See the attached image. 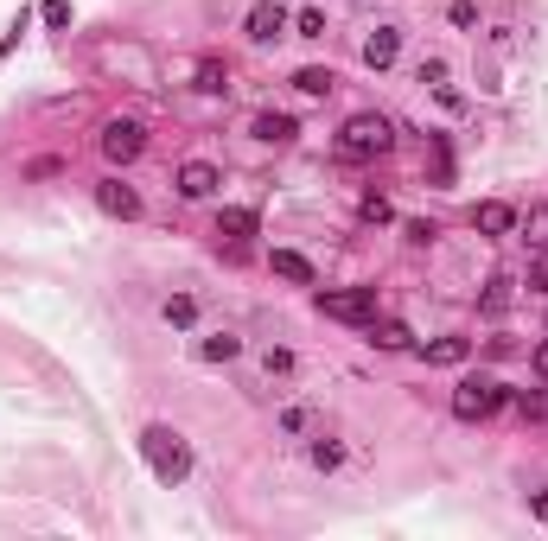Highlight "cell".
<instances>
[{
	"label": "cell",
	"instance_id": "1",
	"mask_svg": "<svg viewBox=\"0 0 548 541\" xmlns=\"http://www.w3.org/2000/svg\"><path fill=\"white\" fill-rule=\"evenodd\" d=\"M141 459H147V471L173 491V484H185L192 478V446H185V433H173V427H141Z\"/></svg>",
	"mask_w": 548,
	"mask_h": 541
},
{
	"label": "cell",
	"instance_id": "2",
	"mask_svg": "<svg viewBox=\"0 0 548 541\" xmlns=\"http://www.w3.org/2000/svg\"><path fill=\"white\" fill-rule=\"evenodd\" d=\"M389 147H396V121L376 115V109L351 115L345 128H338V153H345V160H376V153H389Z\"/></svg>",
	"mask_w": 548,
	"mask_h": 541
},
{
	"label": "cell",
	"instance_id": "3",
	"mask_svg": "<svg viewBox=\"0 0 548 541\" xmlns=\"http://www.w3.org/2000/svg\"><path fill=\"white\" fill-rule=\"evenodd\" d=\"M510 401V389L498 376H459V389H453V421H491Z\"/></svg>",
	"mask_w": 548,
	"mask_h": 541
},
{
	"label": "cell",
	"instance_id": "4",
	"mask_svg": "<svg viewBox=\"0 0 548 541\" xmlns=\"http://www.w3.org/2000/svg\"><path fill=\"white\" fill-rule=\"evenodd\" d=\"M319 312L338 325H370L376 319V287H345V293H319Z\"/></svg>",
	"mask_w": 548,
	"mask_h": 541
},
{
	"label": "cell",
	"instance_id": "5",
	"mask_svg": "<svg viewBox=\"0 0 548 541\" xmlns=\"http://www.w3.org/2000/svg\"><path fill=\"white\" fill-rule=\"evenodd\" d=\"M141 153H147L141 121H109V128H102V160L109 166H128V160H141Z\"/></svg>",
	"mask_w": 548,
	"mask_h": 541
},
{
	"label": "cell",
	"instance_id": "6",
	"mask_svg": "<svg viewBox=\"0 0 548 541\" xmlns=\"http://www.w3.org/2000/svg\"><path fill=\"white\" fill-rule=\"evenodd\" d=\"M243 26H249V39H255V45H268V39H281V32H287V26H294V13H287V7H281V0H255V7H249V20H243Z\"/></svg>",
	"mask_w": 548,
	"mask_h": 541
},
{
	"label": "cell",
	"instance_id": "7",
	"mask_svg": "<svg viewBox=\"0 0 548 541\" xmlns=\"http://www.w3.org/2000/svg\"><path fill=\"white\" fill-rule=\"evenodd\" d=\"M217 185H224V172H217L211 160H185L179 166V198L204 204V198H217Z\"/></svg>",
	"mask_w": 548,
	"mask_h": 541
},
{
	"label": "cell",
	"instance_id": "8",
	"mask_svg": "<svg viewBox=\"0 0 548 541\" xmlns=\"http://www.w3.org/2000/svg\"><path fill=\"white\" fill-rule=\"evenodd\" d=\"M96 204H102L109 217H122V223H134V217H141V191H134V185H122V179H102V185H96Z\"/></svg>",
	"mask_w": 548,
	"mask_h": 541
},
{
	"label": "cell",
	"instance_id": "9",
	"mask_svg": "<svg viewBox=\"0 0 548 541\" xmlns=\"http://www.w3.org/2000/svg\"><path fill=\"white\" fill-rule=\"evenodd\" d=\"M396 58H402V26H376L364 39V64H370V71H389Z\"/></svg>",
	"mask_w": 548,
	"mask_h": 541
},
{
	"label": "cell",
	"instance_id": "10",
	"mask_svg": "<svg viewBox=\"0 0 548 541\" xmlns=\"http://www.w3.org/2000/svg\"><path fill=\"white\" fill-rule=\"evenodd\" d=\"M249 134H255V141H262V147H287V141H294V115H281V109H262V115H255L249 121Z\"/></svg>",
	"mask_w": 548,
	"mask_h": 541
},
{
	"label": "cell",
	"instance_id": "11",
	"mask_svg": "<svg viewBox=\"0 0 548 541\" xmlns=\"http://www.w3.org/2000/svg\"><path fill=\"white\" fill-rule=\"evenodd\" d=\"M472 230H478V236H510V230H517V211H510L504 198H485V204L472 211Z\"/></svg>",
	"mask_w": 548,
	"mask_h": 541
},
{
	"label": "cell",
	"instance_id": "12",
	"mask_svg": "<svg viewBox=\"0 0 548 541\" xmlns=\"http://www.w3.org/2000/svg\"><path fill=\"white\" fill-rule=\"evenodd\" d=\"M268 268L281 274V281H294V287H313V261H306L300 249H274V255H268Z\"/></svg>",
	"mask_w": 548,
	"mask_h": 541
},
{
	"label": "cell",
	"instance_id": "13",
	"mask_svg": "<svg viewBox=\"0 0 548 541\" xmlns=\"http://www.w3.org/2000/svg\"><path fill=\"white\" fill-rule=\"evenodd\" d=\"M255 230H262V217H255V211H243V204L217 211V236H230V242H249Z\"/></svg>",
	"mask_w": 548,
	"mask_h": 541
},
{
	"label": "cell",
	"instance_id": "14",
	"mask_svg": "<svg viewBox=\"0 0 548 541\" xmlns=\"http://www.w3.org/2000/svg\"><path fill=\"white\" fill-rule=\"evenodd\" d=\"M198 357L204 363H236L243 357V338L236 331H211V338H198Z\"/></svg>",
	"mask_w": 548,
	"mask_h": 541
},
{
	"label": "cell",
	"instance_id": "15",
	"mask_svg": "<svg viewBox=\"0 0 548 541\" xmlns=\"http://www.w3.org/2000/svg\"><path fill=\"white\" fill-rule=\"evenodd\" d=\"M370 344H376V351H408V344H415V331L396 325V319H370Z\"/></svg>",
	"mask_w": 548,
	"mask_h": 541
},
{
	"label": "cell",
	"instance_id": "16",
	"mask_svg": "<svg viewBox=\"0 0 548 541\" xmlns=\"http://www.w3.org/2000/svg\"><path fill=\"white\" fill-rule=\"evenodd\" d=\"M466 357H472L466 338H434V344H427V363H440V370H459Z\"/></svg>",
	"mask_w": 548,
	"mask_h": 541
},
{
	"label": "cell",
	"instance_id": "17",
	"mask_svg": "<svg viewBox=\"0 0 548 541\" xmlns=\"http://www.w3.org/2000/svg\"><path fill=\"white\" fill-rule=\"evenodd\" d=\"M274 427H281L287 440H306V433L319 427V414H313V408H300V401H294V408H281V414H274Z\"/></svg>",
	"mask_w": 548,
	"mask_h": 541
},
{
	"label": "cell",
	"instance_id": "18",
	"mask_svg": "<svg viewBox=\"0 0 548 541\" xmlns=\"http://www.w3.org/2000/svg\"><path fill=\"white\" fill-rule=\"evenodd\" d=\"M294 90H300V96H332L338 77L325 71V64H306V71H294Z\"/></svg>",
	"mask_w": 548,
	"mask_h": 541
},
{
	"label": "cell",
	"instance_id": "19",
	"mask_svg": "<svg viewBox=\"0 0 548 541\" xmlns=\"http://www.w3.org/2000/svg\"><path fill=\"white\" fill-rule=\"evenodd\" d=\"M517 230L529 249H548V204H529V217H517Z\"/></svg>",
	"mask_w": 548,
	"mask_h": 541
},
{
	"label": "cell",
	"instance_id": "20",
	"mask_svg": "<svg viewBox=\"0 0 548 541\" xmlns=\"http://www.w3.org/2000/svg\"><path fill=\"white\" fill-rule=\"evenodd\" d=\"M192 90H204V96H224V90H230V71H224L217 58H198V83H192Z\"/></svg>",
	"mask_w": 548,
	"mask_h": 541
},
{
	"label": "cell",
	"instance_id": "21",
	"mask_svg": "<svg viewBox=\"0 0 548 541\" xmlns=\"http://www.w3.org/2000/svg\"><path fill=\"white\" fill-rule=\"evenodd\" d=\"M306 459H313L319 471H338V465H345V446H338V440H325V433H319V440L306 446Z\"/></svg>",
	"mask_w": 548,
	"mask_h": 541
},
{
	"label": "cell",
	"instance_id": "22",
	"mask_svg": "<svg viewBox=\"0 0 548 541\" xmlns=\"http://www.w3.org/2000/svg\"><path fill=\"white\" fill-rule=\"evenodd\" d=\"M192 319H198V300H192V293H173V300H166V325H179V331H185Z\"/></svg>",
	"mask_w": 548,
	"mask_h": 541
},
{
	"label": "cell",
	"instance_id": "23",
	"mask_svg": "<svg viewBox=\"0 0 548 541\" xmlns=\"http://www.w3.org/2000/svg\"><path fill=\"white\" fill-rule=\"evenodd\" d=\"M294 39H325V13L319 7H300L294 13Z\"/></svg>",
	"mask_w": 548,
	"mask_h": 541
},
{
	"label": "cell",
	"instance_id": "24",
	"mask_svg": "<svg viewBox=\"0 0 548 541\" xmlns=\"http://www.w3.org/2000/svg\"><path fill=\"white\" fill-rule=\"evenodd\" d=\"M517 414H523V421H548V389H523L517 395Z\"/></svg>",
	"mask_w": 548,
	"mask_h": 541
},
{
	"label": "cell",
	"instance_id": "25",
	"mask_svg": "<svg viewBox=\"0 0 548 541\" xmlns=\"http://www.w3.org/2000/svg\"><path fill=\"white\" fill-rule=\"evenodd\" d=\"M39 13H45V26H51V32H64V26H71V0H45Z\"/></svg>",
	"mask_w": 548,
	"mask_h": 541
},
{
	"label": "cell",
	"instance_id": "26",
	"mask_svg": "<svg viewBox=\"0 0 548 541\" xmlns=\"http://www.w3.org/2000/svg\"><path fill=\"white\" fill-rule=\"evenodd\" d=\"M504 306H510V281H504V274H498V281L485 287V312H504Z\"/></svg>",
	"mask_w": 548,
	"mask_h": 541
},
{
	"label": "cell",
	"instance_id": "27",
	"mask_svg": "<svg viewBox=\"0 0 548 541\" xmlns=\"http://www.w3.org/2000/svg\"><path fill=\"white\" fill-rule=\"evenodd\" d=\"M421 83H427V90H440V83H447V64H440V58H421V71H415Z\"/></svg>",
	"mask_w": 548,
	"mask_h": 541
},
{
	"label": "cell",
	"instance_id": "28",
	"mask_svg": "<svg viewBox=\"0 0 548 541\" xmlns=\"http://www.w3.org/2000/svg\"><path fill=\"white\" fill-rule=\"evenodd\" d=\"M529 293H548V249L536 255V268H529Z\"/></svg>",
	"mask_w": 548,
	"mask_h": 541
},
{
	"label": "cell",
	"instance_id": "29",
	"mask_svg": "<svg viewBox=\"0 0 548 541\" xmlns=\"http://www.w3.org/2000/svg\"><path fill=\"white\" fill-rule=\"evenodd\" d=\"M447 20H453V26H478V7H472V0H453Z\"/></svg>",
	"mask_w": 548,
	"mask_h": 541
},
{
	"label": "cell",
	"instance_id": "30",
	"mask_svg": "<svg viewBox=\"0 0 548 541\" xmlns=\"http://www.w3.org/2000/svg\"><path fill=\"white\" fill-rule=\"evenodd\" d=\"M262 363H268V376H287V370H294V351H268Z\"/></svg>",
	"mask_w": 548,
	"mask_h": 541
},
{
	"label": "cell",
	"instance_id": "31",
	"mask_svg": "<svg viewBox=\"0 0 548 541\" xmlns=\"http://www.w3.org/2000/svg\"><path fill=\"white\" fill-rule=\"evenodd\" d=\"M364 217H370V223H389L396 211H389V198H364Z\"/></svg>",
	"mask_w": 548,
	"mask_h": 541
},
{
	"label": "cell",
	"instance_id": "32",
	"mask_svg": "<svg viewBox=\"0 0 548 541\" xmlns=\"http://www.w3.org/2000/svg\"><path fill=\"white\" fill-rule=\"evenodd\" d=\"M402 236H408V242H434L440 230H434V223H402Z\"/></svg>",
	"mask_w": 548,
	"mask_h": 541
},
{
	"label": "cell",
	"instance_id": "33",
	"mask_svg": "<svg viewBox=\"0 0 548 541\" xmlns=\"http://www.w3.org/2000/svg\"><path fill=\"white\" fill-rule=\"evenodd\" d=\"M529 516H536V522H548V491H536V497H529Z\"/></svg>",
	"mask_w": 548,
	"mask_h": 541
},
{
	"label": "cell",
	"instance_id": "34",
	"mask_svg": "<svg viewBox=\"0 0 548 541\" xmlns=\"http://www.w3.org/2000/svg\"><path fill=\"white\" fill-rule=\"evenodd\" d=\"M536 376H542V382H548V338H542V344H536Z\"/></svg>",
	"mask_w": 548,
	"mask_h": 541
}]
</instances>
